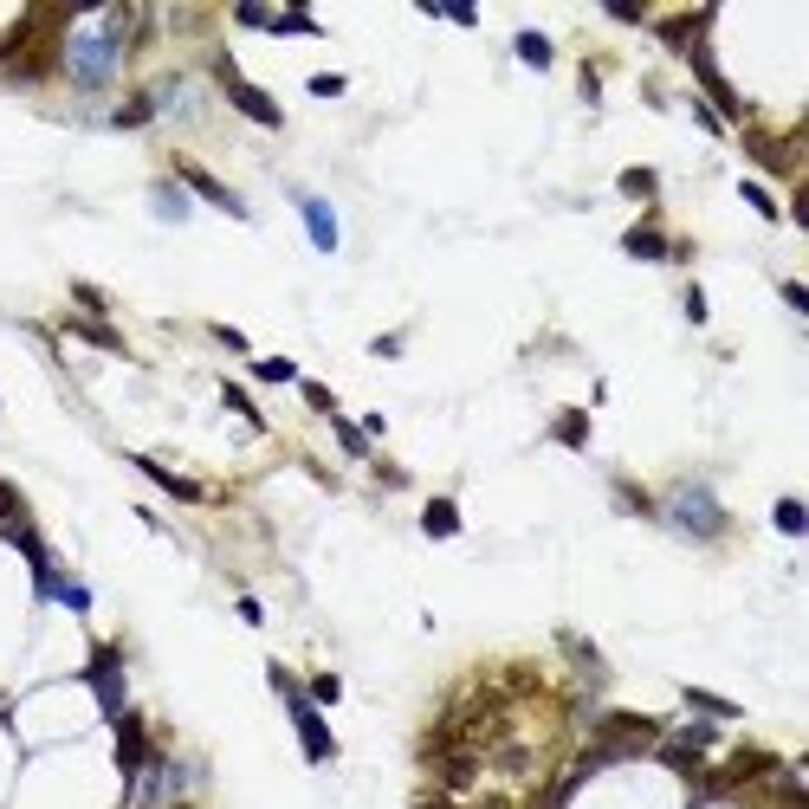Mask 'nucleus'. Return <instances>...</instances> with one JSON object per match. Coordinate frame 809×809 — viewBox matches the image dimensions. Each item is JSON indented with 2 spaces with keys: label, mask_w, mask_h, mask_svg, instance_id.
I'll list each match as a JSON object with an SVG mask.
<instances>
[{
  "label": "nucleus",
  "mask_w": 809,
  "mask_h": 809,
  "mask_svg": "<svg viewBox=\"0 0 809 809\" xmlns=\"http://www.w3.org/2000/svg\"><path fill=\"white\" fill-rule=\"evenodd\" d=\"M130 33H136V7H98L65 33L59 65L78 91H111L123 59H130Z\"/></svg>",
  "instance_id": "obj_1"
},
{
  "label": "nucleus",
  "mask_w": 809,
  "mask_h": 809,
  "mask_svg": "<svg viewBox=\"0 0 809 809\" xmlns=\"http://www.w3.org/2000/svg\"><path fill=\"white\" fill-rule=\"evenodd\" d=\"M654 518H661L674 538H693V544L725 538V505H719V492H712L706 479H674L667 499L654 505Z\"/></svg>",
  "instance_id": "obj_2"
},
{
  "label": "nucleus",
  "mask_w": 809,
  "mask_h": 809,
  "mask_svg": "<svg viewBox=\"0 0 809 809\" xmlns=\"http://www.w3.org/2000/svg\"><path fill=\"white\" fill-rule=\"evenodd\" d=\"M123 784H130V790H123V803H130V809H175V803L188 797V764H182V758H162V751H149V758L136 764Z\"/></svg>",
  "instance_id": "obj_3"
},
{
  "label": "nucleus",
  "mask_w": 809,
  "mask_h": 809,
  "mask_svg": "<svg viewBox=\"0 0 809 809\" xmlns=\"http://www.w3.org/2000/svg\"><path fill=\"white\" fill-rule=\"evenodd\" d=\"M266 674H272V687H279V699H285V712H292L298 738H305V758H311V764H331V758H337V738H331V725H324V712L311 706L305 693H298V680L285 674V667H266Z\"/></svg>",
  "instance_id": "obj_4"
},
{
  "label": "nucleus",
  "mask_w": 809,
  "mask_h": 809,
  "mask_svg": "<svg viewBox=\"0 0 809 809\" xmlns=\"http://www.w3.org/2000/svg\"><path fill=\"white\" fill-rule=\"evenodd\" d=\"M214 65H221V85H227V104H233V111H240V117H253L259 130H279V123H285V111H279V104H272L259 85H246V78L233 72V59H214Z\"/></svg>",
  "instance_id": "obj_5"
},
{
  "label": "nucleus",
  "mask_w": 809,
  "mask_h": 809,
  "mask_svg": "<svg viewBox=\"0 0 809 809\" xmlns=\"http://www.w3.org/2000/svg\"><path fill=\"white\" fill-rule=\"evenodd\" d=\"M85 680L98 687V706H104V719H123V648H111V641H98V648H91V667H85Z\"/></svg>",
  "instance_id": "obj_6"
},
{
  "label": "nucleus",
  "mask_w": 809,
  "mask_h": 809,
  "mask_svg": "<svg viewBox=\"0 0 809 809\" xmlns=\"http://www.w3.org/2000/svg\"><path fill=\"white\" fill-rule=\"evenodd\" d=\"M149 104H156V117H182V123H195V117H201V85L175 72V78H162V85L149 91Z\"/></svg>",
  "instance_id": "obj_7"
},
{
  "label": "nucleus",
  "mask_w": 809,
  "mask_h": 809,
  "mask_svg": "<svg viewBox=\"0 0 809 809\" xmlns=\"http://www.w3.org/2000/svg\"><path fill=\"white\" fill-rule=\"evenodd\" d=\"M182 188H188V195H201V201H208V208H221V214H233V221H246V201L233 195L227 182H214L208 169H195V162H182Z\"/></svg>",
  "instance_id": "obj_8"
},
{
  "label": "nucleus",
  "mask_w": 809,
  "mask_h": 809,
  "mask_svg": "<svg viewBox=\"0 0 809 809\" xmlns=\"http://www.w3.org/2000/svg\"><path fill=\"white\" fill-rule=\"evenodd\" d=\"M298 214H305V233H311V246H318V253H337V240H344V233H337V214H331V201H324V195H305V188H298Z\"/></svg>",
  "instance_id": "obj_9"
},
{
  "label": "nucleus",
  "mask_w": 809,
  "mask_h": 809,
  "mask_svg": "<svg viewBox=\"0 0 809 809\" xmlns=\"http://www.w3.org/2000/svg\"><path fill=\"white\" fill-rule=\"evenodd\" d=\"M149 758V738H143V719H130V712H123L117 719V764H123V777L136 771V764Z\"/></svg>",
  "instance_id": "obj_10"
},
{
  "label": "nucleus",
  "mask_w": 809,
  "mask_h": 809,
  "mask_svg": "<svg viewBox=\"0 0 809 809\" xmlns=\"http://www.w3.org/2000/svg\"><path fill=\"white\" fill-rule=\"evenodd\" d=\"M136 473H143V479H156V486H162V492H169V499H188V505H195V499H208V492H201V486H195V479H182V473H169V466H156V460H136Z\"/></svg>",
  "instance_id": "obj_11"
},
{
  "label": "nucleus",
  "mask_w": 809,
  "mask_h": 809,
  "mask_svg": "<svg viewBox=\"0 0 809 809\" xmlns=\"http://www.w3.org/2000/svg\"><path fill=\"white\" fill-rule=\"evenodd\" d=\"M622 253H635V259H667L674 246H667V233H661V227L641 221V227H628V233H622Z\"/></svg>",
  "instance_id": "obj_12"
},
{
  "label": "nucleus",
  "mask_w": 809,
  "mask_h": 809,
  "mask_svg": "<svg viewBox=\"0 0 809 809\" xmlns=\"http://www.w3.org/2000/svg\"><path fill=\"white\" fill-rule=\"evenodd\" d=\"M421 531H428V538H454V531H460V505H454V499H428Z\"/></svg>",
  "instance_id": "obj_13"
},
{
  "label": "nucleus",
  "mask_w": 809,
  "mask_h": 809,
  "mask_svg": "<svg viewBox=\"0 0 809 809\" xmlns=\"http://www.w3.org/2000/svg\"><path fill=\"white\" fill-rule=\"evenodd\" d=\"M149 201H156L162 221H188V188L182 182H156V188H149Z\"/></svg>",
  "instance_id": "obj_14"
},
{
  "label": "nucleus",
  "mask_w": 809,
  "mask_h": 809,
  "mask_svg": "<svg viewBox=\"0 0 809 809\" xmlns=\"http://www.w3.org/2000/svg\"><path fill=\"white\" fill-rule=\"evenodd\" d=\"M512 52H518V59L531 65V72H544V65H551V39H544V33H531V26H525V33L512 39Z\"/></svg>",
  "instance_id": "obj_15"
},
{
  "label": "nucleus",
  "mask_w": 809,
  "mask_h": 809,
  "mask_svg": "<svg viewBox=\"0 0 809 809\" xmlns=\"http://www.w3.org/2000/svg\"><path fill=\"white\" fill-rule=\"evenodd\" d=\"M771 525L784 531V538H803L809 531V512H803V499H777V512H771Z\"/></svg>",
  "instance_id": "obj_16"
},
{
  "label": "nucleus",
  "mask_w": 809,
  "mask_h": 809,
  "mask_svg": "<svg viewBox=\"0 0 809 809\" xmlns=\"http://www.w3.org/2000/svg\"><path fill=\"white\" fill-rule=\"evenodd\" d=\"M687 706H693V712H706V719H738L732 699H719V693H706V687H687Z\"/></svg>",
  "instance_id": "obj_17"
},
{
  "label": "nucleus",
  "mask_w": 809,
  "mask_h": 809,
  "mask_svg": "<svg viewBox=\"0 0 809 809\" xmlns=\"http://www.w3.org/2000/svg\"><path fill=\"white\" fill-rule=\"evenodd\" d=\"M111 123H117V130H143V123H156V104H149V91H143V98H130Z\"/></svg>",
  "instance_id": "obj_18"
},
{
  "label": "nucleus",
  "mask_w": 809,
  "mask_h": 809,
  "mask_svg": "<svg viewBox=\"0 0 809 809\" xmlns=\"http://www.w3.org/2000/svg\"><path fill=\"white\" fill-rule=\"evenodd\" d=\"M253 376L259 382H298V363H292V356H259Z\"/></svg>",
  "instance_id": "obj_19"
},
{
  "label": "nucleus",
  "mask_w": 809,
  "mask_h": 809,
  "mask_svg": "<svg viewBox=\"0 0 809 809\" xmlns=\"http://www.w3.org/2000/svg\"><path fill=\"white\" fill-rule=\"evenodd\" d=\"M331 428H337V441H344V454H350V460H363V454H369V434H363V428H350L344 415H331Z\"/></svg>",
  "instance_id": "obj_20"
},
{
  "label": "nucleus",
  "mask_w": 809,
  "mask_h": 809,
  "mask_svg": "<svg viewBox=\"0 0 809 809\" xmlns=\"http://www.w3.org/2000/svg\"><path fill=\"white\" fill-rule=\"evenodd\" d=\"M473 771H479V764L460 751V758H447V764H441V784H447V790H466V784H473Z\"/></svg>",
  "instance_id": "obj_21"
},
{
  "label": "nucleus",
  "mask_w": 809,
  "mask_h": 809,
  "mask_svg": "<svg viewBox=\"0 0 809 809\" xmlns=\"http://www.w3.org/2000/svg\"><path fill=\"white\" fill-rule=\"evenodd\" d=\"M622 195H635V201H654V195H661V182H654L648 169H628V175H622Z\"/></svg>",
  "instance_id": "obj_22"
},
{
  "label": "nucleus",
  "mask_w": 809,
  "mask_h": 809,
  "mask_svg": "<svg viewBox=\"0 0 809 809\" xmlns=\"http://www.w3.org/2000/svg\"><path fill=\"white\" fill-rule=\"evenodd\" d=\"M305 699H311V706H337V699H344V680H337V674H318Z\"/></svg>",
  "instance_id": "obj_23"
},
{
  "label": "nucleus",
  "mask_w": 809,
  "mask_h": 809,
  "mask_svg": "<svg viewBox=\"0 0 809 809\" xmlns=\"http://www.w3.org/2000/svg\"><path fill=\"white\" fill-rule=\"evenodd\" d=\"M0 525H7V531H20V525H26V512H20V492H13L7 479H0Z\"/></svg>",
  "instance_id": "obj_24"
},
{
  "label": "nucleus",
  "mask_w": 809,
  "mask_h": 809,
  "mask_svg": "<svg viewBox=\"0 0 809 809\" xmlns=\"http://www.w3.org/2000/svg\"><path fill=\"white\" fill-rule=\"evenodd\" d=\"M221 395H227V408H233V415H246V421H253V428H259V421H266V415H259V408H253V395L240 389V382H227Z\"/></svg>",
  "instance_id": "obj_25"
},
{
  "label": "nucleus",
  "mask_w": 809,
  "mask_h": 809,
  "mask_svg": "<svg viewBox=\"0 0 809 809\" xmlns=\"http://www.w3.org/2000/svg\"><path fill=\"white\" fill-rule=\"evenodd\" d=\"M557 441H564V447H583V441H589V421L577 415V408H570V415L557 421Z\"/></svg>",
  "instance_id": "obj_26"
},
{
  "label": "nucleus",
  "mask_w": 809,
  "mask_h": 809,
  "mask_svg": "<svg viewBox=\"0 0 809 809\" xmlns=\"http://www.w3.org/2000/svg\"><path fill=\"white\" fill-rule=\"evenodd\" d=\"M72 337H85V344H98V350H123V337L104 331V324H72Z\"/></svg>",
  "instance_id": "obj_27"
},
{
  "label": "nucleus",
  "mask_w": 809,
  "mask_h": 809,
  "mask_svg": "<svg viewBox=\"0 0 809 809\" xmlns=\"http://www.w3.org/2000/svg\"><path fill=\"white\" fill-rule=\"evenodd\" d=\"M738 195H745V201H751V208H758V221H777V201H771V195H764V188H758V182H738Z\"/></svg>",
  "instance_id": "obj_28"
},
{
  "label": "nucleus",
  "mask_w": 809,
  "mask_h": 809,
  "mask_svg": "<svg viewBox=\"0 0 809 809\" xmlns=\"http://www.w3.org/2000/svg\"><path fill=\"white\" fill-rule=\"evenodd\" d=\"M52 602H65V609L85 615V609H91V589H85V583H59V596H52Z\"/></svg>",
  "instance_id": "obj_29"
},
{
  "label": "nucleus",
  "mask_w": 809,
  "mask_h": 809,
  "mask_svg": "<svg viewBox=\"0 0 809 809\" xmlns=\"http://www.w3.org/2000/svg\"><path fill=\"white\" fill-rule=\"evenodd\" d=\"M311 98H344V78H337V72H318V78H311Z\"/></svg>",
  "instance_id": "obj_30"
},
{
  "label": "nucleus",
  "mask_w": 809,
  "mask_h": 809,
  "mask_svg": "<svg viewBox=\"0 0 809 809\" xmlns=\"http://www.w3.org/2000/svg\"><path fill=\"white\" fill-rule=\"evenodd\" d=\"M233 20H240V26H272V13L253 7V0H240V7H233Z\"/></svg>",
  "instance_id": "obj_31"
},
{
  "label": "nucleus",
  "mask_w": 809,
  "mask_h": 809,
  "mask_svg": "<svg viewBox=\"0 0 809 809\" xmlns=\"http://www.w3.org/2000/svg\"><path fill=\"white\" fill-rule=\"evenodd\" d=\"M687 318L706 324V292H699V285H687Z\"/></svg>",
  "instance_id": "obj_32"
},
{
  "label": "nucleus",
  "mask_w": 809,
  "mask_h": 809,
  "mask_svg": "<svg viewBox=\"0 0 809 809\" xmlns=\"http://www.w3.org/2000/svg\"><path fill=\"white\" fill-rule=\"evenodd\" d=\"M784 305H790V311H809V292H803V285H797V279H790V285H784Z\"/></svg>",
  "instance_id": "obj_33"
}]
</instances>
